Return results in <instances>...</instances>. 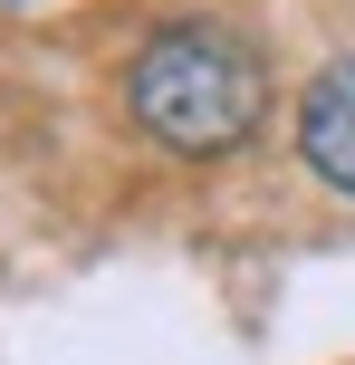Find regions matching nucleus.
I'll use <instances>...</instances> for the list:
<instances>
[{
  "instance_id": "7ed1b4c3",
  "label": "nucleus",
  "mask_w": 355,
  "mask_h": 365,
  "mask_svg": "<svg viewBox=\"0 0 355 365\" xmlns=\"http://www.w3.org/2000/svg\"><path fill=\"white\" fill-rule=\"evenodd\" d=\"M0 10H10V0H0Z\"/></svg>"
},
{
  "instance_id": "f257e3e1",
  "label": "nucleus",
  "mask_w": 355,
  "mask_h": 365,
  "mask_svg": "<svg viewBox=\"0 0 355 365\" xmlns=\"http://www.w3.org/2000/svg\"><path fill=\"white\" fill-rule=\"evenodd\" d=\"M125 106H134V125H144L154 145H173V154H231V145H250V125L269 115V68H260L250 38L211 29V19H183V29H164L134 58Z\"/></svg>"
},
{
  "instance_id": "f03ea898",
  "label": "nucleus",
  "mask_w": 355,
  "mask_h": 365,
  "mask_svg": "<svg viewBox=\"0 0 355 365\" xmlns=\"http://www.w3.org/2000/svg\"><path fill=\"white\" fill-rule=\"evenodd\" d=\"M298 154L337 182V192H355V58H337V68L307 87V106H298Z\"/></svg>"
}]
</instances>
